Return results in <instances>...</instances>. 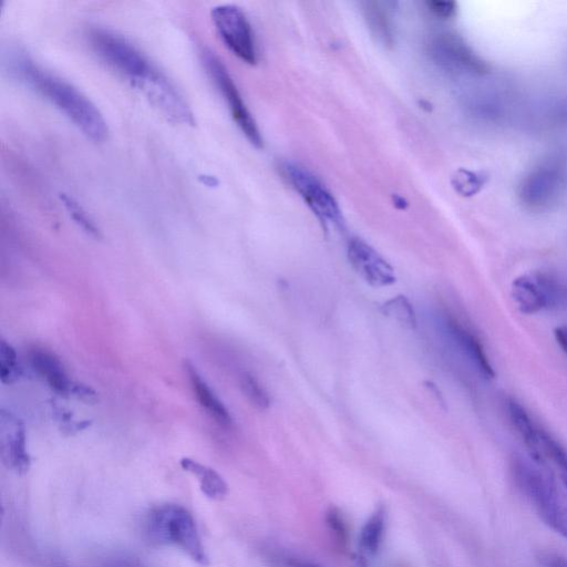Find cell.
<instances>
[{"mask_svg": "<svg viewBox=\"0 0 567 567\" xmlns=\"http://www.w3.org/2000/svg\"><path fill=\"white\" fill-rule=\"evenodd\" d=\"M184 369L189 376L195 397L198 398L200 405L218 424L223 427H231L233 418L230 411L224 406L219 397L214 394V391L200 375L197 367L190 360H185Z\"/></svg>", "mask_w": 567, "mask_h": 567, "instance_id": "16", "label": "cell"}, {"mask_svg": "<svg viewBox=\"0 0 567 567\" xmlns=\"http://www.w3.org/2000/svg\"><path fill=\"white\" fill-rule=\"evenodd\" d=\"M548 567H567V560L560 558V556H552L548 560Z\"/></svg>", "mask_w": 567, "mask_h": 567, "instance_id": "31", "label": "cell"}, {"mask_svg": "<svg viewBox=\"0 0 567 567\" xmlns=\"http://www.w3.org/2000/svg\"><path fill=\"white\" fill-rule=\"evenodd\" d=\"M386 525V510L380 505L369 520L365 523L360 533V550L365 554L375 555L381 543H383Z\"/></svg>", "mask_w": 567, "mask_h": 567, "instance_id": "20", "label": "cell"}, {"mask_svg": "<svg viewBox=\"0 0 567 567\" xmlns=\"http://www.w3.org/2000/svg\"><path fill=\"white\" fill-rule=\"evenodd\" d=\"M0 453L5 467L19 476L32 466L24 422L4 409L0 412Z\"/></svg>", "mask_w": 567, "mask_h": 567, "instance_id": "12", "label": "cell"}, {"mask_svg": "<svg viewBox=\"0 0 567 567\" xmlns=\"http://www.w3.org/2000/svg\"><path fill=\"white\" fill-rule=\"evenodd\" d=\"M29 362L35 373L46 381L54 393L61 397H70L75 381L69 379L64 365L54 354L35 348L29 354Z\"/></svg>", "mask_w": 567, "mask_h": 567, "instance_id": "14", "label": "cell"}, {"mask_svg": "<svg viewBox=\"0 0 567 567\" xmlns=\"http://www.w3.org/2000/svg\"><path fill=\"white\" fill-rule=\"evenodd\" d=\"M565 179V164L559 159L546 161L522 181L519 197L530 209L550 205L560 193Z\"/></svg>", "mask_w": 567, "mask_h": 567, "instance_id": "10", "label": "cell"}, {"mask_svg": "<svg viewBox=\"0 0 567 567\" xmlns=\"http://www.w3.org/2000/svg\"><path fill=\"white\" fill-rule=\"evenodd\" d=\"M446 328L453 342H455L462 350V353L471 360V363L480 371L483 377L488 379L496 377V371H494L489 357L486 352H484V348L476 336L457 322L456 319H448Z\"/></svg>", "mask_w": 567, "mask_h": 567, "instance_id": "15", "label": "cell"}, {"mask_svg": "<svg viewBox=\"0 0 567 567\" xmlns=\"http://www.w3.org/2000/svg\"><path fill=\"white\" fill-rule=\"evenodd\" d=\"M511 294L522 314L533 315L567 306V275L531 272L512 283Z\"/></svg>", "mask_w": 567, "mask_h": 567, "instance_id": "4", "label": "cell"}, {"mask_svg": "<svg viewBox=\"0 0 567 567\" xmlns=\"http://www.w3.org/2000/svg\"><path fill=\"white\" fill-rule=\"evenodd\" d=\"M6 64L10 74L63 112L88 139L100 143L108 138V125L100 110L69 82L50 74L20 51L10 53Z\"/></svg>", "mask_w": 567, "mask_h": 567, "instance_id": "1", "label": "cell"}, {"mask_svg": "<svg viewBox=\"0 0 567 567\" xmlns=\"http://www.w3.org/2000/svg\"><path fill=\"white\" fill-rule=\"evenodd\" d=\"M523 493L546 524L567 539V500L556 486L552 474H538L527 483Z\"/></svg>", "mask_w": 567, "mask_h": 567, "instance_id": "9", "label": "cell"}, {"mask_svg": "<svg viewBox=\"0 0 567 567\" xmlns=\"http://www.w3.org/2000/svg\"><path fill=\"white\" fill-rule=\"evenodd\" d=\"M202 61L214 85L221 92L225 102L228 103L237 127L241 129L246 139L249 140L254 147L263 148V138L259 127H257L252 113L247 109L229 70L226 69L220 58L212 53L211 50L205 49L203 51Z\"/></svg>", "mask_w": 567, "mask_h": 567, "instance_id": "6", "label": "cell"}, {"mask_svg": "<svg viewBox=\"0 0 567 567\" xmlns=\"http://www.w3.org/2000/svg\"><path fill=\"white\" fill-rule=\"evenodd\" d=\"M554 337L556 343L562 348L563 352L567 355V325L555 329Z\"/></svg>", "mask_w": 567, "mask_h": 567, "instance_id": "29", "label": "cell"}, {"mask_svg": "<svg viewBox=\"0 0 567 567\" xmlns=\"http://www.w3.org/2000/svg\"><path fill=\"white\" fill-rule=\"evenodd\" d=\"M136 88L170 122L175 125H194L193 112L188 103L159 69Z\"/></svg>", "mask_w": 567, "mask_h": 567, "instance_id": "11", "label": "cell"}, {"mask_svg": "<svg viewBox=\"0 0 567 567\" xmlns=\"http://www.w3.org/2000/svg\"><path fill=\"white\" fill-rule=\"evenodd\" d=\"M24 370L19 364L15 348L6 340H0V378L4 385H14L23 377Z\"/></svg>", "mask_w": 567, "mask_h": 567, "instance_id": "22", "label": "cell"}, {"mask_svg": "<svg viewBox=\"0 0 567 567\" xmlns=\"http://www.w3.org/2000/svg\"><path fill=\"white\" fill-rule=\"evenodd\" d=\"M432 14L442 19H449L457 12V4L453 2H427Z\"/></svg>", "mask_w": 567, "mask_h": 567, "instance_id": "28", "label": "cell"}, {"mask_svg": "<svg viewBox=\"0 0 567 567\" xmlns=\"http://www.w3.org/2000/svg\"><path fill=\"white\" fill-rule=\"evenodd\" d=\"M240 385L242 393L254 407L260 410L270 408V395H268L263 385L254 376L249 373L243 374L240 379Z\"/></svg>", "mask_w": 567, "mask_h": 567, "instance_id": "25", "label": "cell"}, {"mask_svg": "<svg viewBox=\"0 0 567 567\" xmlns=\"http://www.w3.org/2000/svg\"><path fill=\"white\" fill-rule=\"evenodd\" d=\"M360 5H362L363 14L371 34L384 46L393 47L395 44L393 20L395 3L364 2Z\"/></svg>", "mask_w": 567, "mask_h": 567, "instance_id": "17", "label": "cell"}, {"mask_svg": "<svg viewBox=\"0 0 567 567\" xmlns=\"http://www.w3.org/2000/svg\"><path fill=\"white\" fill-rule=\"evenodd\" d=\"M60 200L65 205L71 220L74 221L82 231L90 237H94L96 240L101 239L102 234L98 226L90 219V216L84 208H82V206L74 198L69 197L68 194L61 193Z\"/></svg>", "mask_w": 567, "mask_h": 567, "instance_id": "24", "label": "cell"}, {"mask_svg": "<svg viewBox=\"0 0 567 567\" xmlns=\"http://www.w3.org/2000/svg\"><path fill=\"white\" fill-rule=\"evenodd\" d=\"M180 465L184 471L198 479L200 489L206 498L213 501H222L228 496L229 486L221 474L214 469L202 465L201 462L191 458H183Z\"/></svg>", "mask_w": 567, "mask_h": 567, "instance_id": "18", "label": "cell"}, {"mask_svg": "<svg viewBox=\"0 0 567 567\" xmlns=\"http://www.w3.org/2000/svg\"><path fill=\"white\" fill-rule=\"evenodd\" d=\"M329 528L335 533L340 542L346 541L347 530L342 515L336 509H331L327 514Z\"/></svg>", "mask_w": 567, "mask_h": 567, "instance_id": "27", "label": "cell"}, {"mask_svg": "<svg viewBox=\"0 0 567 567\" xmlns=\"http://www.w3.org/2000/svg\"><path fill=\"white\" fill-rule=\"evenodd\" d=\"M530 456L544 463L550 462L559 472V476L567 489V451L548 432L540 430L538 441L530 451Z\"/></svg>", "mask_w": 567, "mask_h": 567, "instance_id": "19", "label": "cell"}, {"mask_svg": "<svg viewBox=\"0 0 567 567\" xmlns=\"http://www.w3.org/2000/svg\"><path fill=\"white\" fill-rule=\"evenodd\" d=\"M381 312L406 328L415 329L417 327L414 306L406 296L399 295L386 302L381 306Z\"/></svg>", "mask_w": 567, "mask_h": 567, "instance_id": "21", "label": "cell"}, {"mask_svg": "<svg viewBox=\"0 0 567 567\" xmlns=\"http://www.w3.org/2000/svg\"><path fill=\"white\" fill-rule=\"evenodd\" d=\"M348 259L354 270L370 286L387 287L396 282L393 266L363 240L353 239L349 242Z\"/></svg>", "mask_w": 567, "mask_h": 567, "instance_id": "13", "label": "cell"}, {"mask_svg": "<svg viewBox=\"0 0 567 567\" xmlns=\"http://www.w3.org/2000/svg\"><path fill=\"white\" fill-rule=\"evenodd\" d=\"M151 540L161 545L174 546L200 566H209L210 560L192 513L179 504H162L154 508L147 521Z\"/></svg>", "mask_w": 567, "mask_h": 567, "instance_id": "2", "label": "cell"}, {"mask_svg": "<svg viewBox=\"0 0 567 567\" xmlns=\"http://www.w3.org/2000/svg\"><path fill=\"white\" fill-rule=\"evenodd\" d=\"M212 22L223 44L244 63H257V47L252 26L245 13L235 5H220L213 8Z\"/></svg>", "mask_w": 567, "mask_h": 567, "instance_id": "7", "label": "cell"}, {"mask_svg": "<svg viewBox=\"0 0 567 567\" xmlns=\"http://www.w3.org/2000/svg\"><path fill=\"white\" fill-rule=\"evenodd\" d=\"M428 53L435 63L445 69L462 72V74H487L489 67L474 51L456 34L439 33L430 38Z\"/></svg>", "mask_w": 567, "mask_h": 567, "instance_id": "8", "label": "cell"}, {"mask_svg": "<svg viewBox=\"0 0 567 567\" xmlns=\"http://www.w3.org/2000/svg\"><path fill=\"white\" fill-rule=\"evenodd\" d=\"M51 412H53L56 424L59 430L63 432L65 436H74L79 434V432L84 431L92 425L91 420H76L72 411L64 406H61L57 400H51L50 402Z\"/></svg>", "mask_w": 567, "mask_h": 567, "instance_id": "23", "label": "cell"}, {"mask_svg": "<svg viewBox=\"0 0 567 567\" xmlns=\"http://www.w3.org/2000/svg\"><path fill=\"white\" fill-rule=\"evenodd\" d=\"M70 397L85 402L87 405H96L99 401V396L95 389L85 384L77 383V381L72 385Z\"/></svg>", "mask_w": 567, "mask_h": 567, "instance_id": "26", "label": "cell"}, {"mask_svg": "<svg viewBox=\"0 0 567 567\" xmlns=\"http://www.w3.org/2000/svg\"><path fill=\"white\" fill-rule=\"evenodd\" d=\"M285 566L287 567H318L315 564L304 562L297 559H286Z\"/></svg>", "mask_w": 567, "mask_h": 567, "instance_id": "30", "label": "cell"}, {"mask_svg": "<svg viewBox=\"0 0 567 567\" xmlns=\"http://www.w3.org/2000/svg\"><path fill=\"white\" fill-rule=\"evenodd\" d=\"M88 38L90 47L103 63L126 77L132 87L141 84L158 69L129 40L108 29L92 28Z\"/></svg>", "mask_w": 567, "mask_h": 567, "instance_id": "3", "label": "cell"}, {"mask_svg": "<svg viewBox=\"0 0 567 567\" xmlns=\"http://www.w3.org/2000/svg\"><path fill=\"white\" fill-rule=\"evenodd\" d=\"M284 179L301 195L302 199L313 211L325 228L329 224L342 226L343 215L334 195L315 174L300 164L286 162L282 166Z\"/></svg>", "mask_w": 567, "mask_h": 567, "instance_id": "5", "label": "cell"}, {"mask_svg": "<svg viewBox=\"0 0 567 567\" xmlns=\"http://www.w3.org/2000/svg\"><path fill=\"white\" fill-rule=\"evenodd\" d=\"M200 180L202 181V183L204 185H206V187H216V185L219 184L218 180H216L214 177H210V175H206V174L202 175Z\"/></svg>", "mask_w": 567, "mask_h": 567, "instance_id": "32", "label": "cell"}]
</instances>
